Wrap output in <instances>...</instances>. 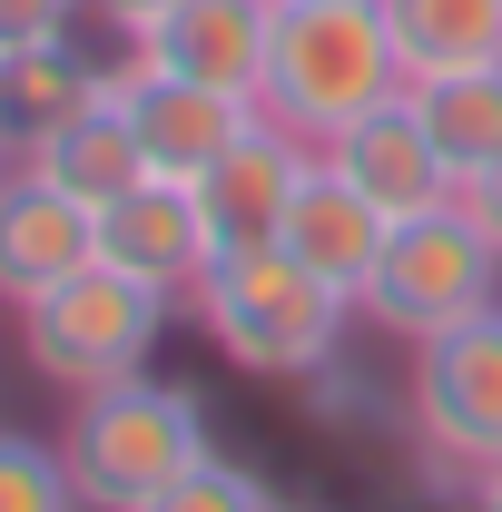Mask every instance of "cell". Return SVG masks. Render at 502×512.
<instances>
[{
  "instance_id": "18",
  "label": "cell",
  "mask_w": 502,
  "mask_h": 512,
  "mask_svg": "<svg viewBox=\"0 0 502 512\" xmlns=\"http://www.w3.org/2000/svg\"><path fill=\"white\" fill-rule=\"evenodd\" d=\"M0 512H89L79 483H69V463H60V444L0 434Z\"/></svg>"
},
{
  "instance_id": "23",
  "label": "cell",
  "mask_w": 502,
  "mask_h": 512,
  "mask_svg": "<svg viewBox=\"0 0 502 512\" xmlns=\"http://www.w3.org/2000/svg\"><path fill=\"white\" fill-rule=\"evenodd\" d=\"M473 512H502V463H493V473H473Z\"/></svg>"
},
{
  "instance_id": "1",
  "label": "cell",
  "mask_w": 502,
  "mask_h": 512,
  "mask_svg": "<svg viewBox=\"0 0 502 512\" xmlns=\"http://www.w3.org/2000/svg\"><path fill=\"white\" fill-rule=\"evenodd\" d=\"M188 316L207 325V345L256 384H315L335 375L355 296H335L325 276H306L286 247H227L207 256V276L188 286Z\"/></svg>"
},
{
  "instance_id": "5",
  "label": "cell",
  "mask_w": 502,
  "mask_h": 512,
  "mask_svg": "<svg viewBox=\"0 0 502 512\" xmlns=\"http://www.w3.org/2000/svg\"><path fill=\"white\" fill-rule=\"evenodd\" d=\"M502 306V247L473 227V207L453 197L434 217H404L375 256V286L355 296V316H375L384 335L424 345V335H453V325L493 316Z\"/></svg>"
},
{
  "instance_id": "6",
  "label": "cell",
  "mask_w": 502,
  "mask_h": 512,
  "mask_svg": "<svg viewBox=\"0 0 502 512\" xmlns=\"http://www.w3.org/2000/svg\"><path fill=\"white\" fill-rule=\"evenodd\" d=\"M404 414H414V444L434 473H463V483L493 473L502 463V306L414 345Z\"/></svg>"
},
{
  "instance_id": "14",
  "label": "cell",
  "mask_w": 502,
  "mask_h": 512,
  "mask_svg": "<svg viewBox=\"0 0 502 512\" xmlns=\"http://www.w3.org/2000/svg\"><path fill=\"white\" fill-rule=\"evenodd\" d=\"M89 109H109V69L79 60L69 40L0 60V158H10V168H20L30 148H50L69 119H89Z\"/></svg>"
},
{
  "instance_id": "8",
  "label": "cell",
  "mask_w": 502,
  "mask_h": 512,
  "mask_svg": "<svg viewBox=\"0 0 502 512\" xmlns=\"http://www.w3.org/2000/svg\"><path fill=\"white\" fill-rule=\"evenodd\" d=\"M315 138H296V128H276L266 109H256L247 128H237V148L197 178V207H207V237H217V256L227 247H276L286 237V207H296V188L315 178Z\"/></svg>"
},
{
  "instance_id": "3",
  "label": "cell",
  "mask_w": 502,
  "mask_h": 512,
  "mask_svg": "<svg viewBox=\"0 0 502 512\" xmlns=\"http://www.w3.org/2000/svg\"><path fill=\"white\" fill-rule=\"evenodd\" d=\"M207 404L197 384H168V375H119V384H89L60 424V463L79 483L89 512H138L158 503L178 473L207 463Z\"/></svg>"
},
{
  "instance_id": "17",
  "label": "cell",
  "mask_w": 502,
  "mask_h": 512,
  "mask_svg": "<svg viewBox=\"0 0 502 512\" xmlns=\"http://www.w3.org/2000/svg\"><path fill=\"white\" fill-rule=\"evenodd\" d=\"M384 30L414 79L502 60V0H384Z\"/></svg>"
},
{
  "instance_id": "13",
  "label": "cell",
  "mask_w": 502,
  "mask_h": 512,
  "mask_svg": "<svg viewBox=\"0 0 502 512\" xmlns=\"http://www.w3.org/2000/svg\"><path fill=\"white\" fill-rule=\"evenodd\" d=\"M384 237H394V217H384L375 197H355L335 168H325V158H315V178L296 188V207H286V237H276V247L296 256L306 276H325L335 296H365V286H375Z\"/></svg>"
},
{
  "instance_id": "15",
  "label": "cell",
  "mask_w": 502,
  "mask_h": 512,
  "mask_svg": "<svg viewBox=\"0 0 502 512\" xmlns=\"http://www.w3.org/2000/svg\"><path fill=\"white\" fill-rule=\"evenodd\" d=\"M20 168H40V178H50L69 207H89V217L148 178V158H138V138H128L119 109H89V119H69L60 138H50V148H30Z\"/></svg>"
},
{
  "instance_id": "22",
  "label": "cell",
  "mask_w": 502,
  "mask_h": 512,
  "mask_svg": "<svg viewBox=\"0 0 502 512\" xmlns=\"http://www.w3.org/2000/svg\"><path fill=\"white\" fill-rule=\"evenodd\" d=\"M89 10H99V20L119 30V40H148V30H158V20H168L178 0H89Z\"/></svg>"
},
{
  "instance_id": "19",
  "label": "cell",
  "mask_w": 502,
  "mask_h": 512,
  "mask_svg": "<svg viewBox=\"0 0 502 512\" xmlns=\"http://www.w3.org/2000/svg\"><path fill=\"white\" fill-rule=\"evenodd\" d=\"M138 512H286L276 493H266V473H247V463H227V453H207L197 473H178L158 503H138Z\"/></svg>"
},
{
  "instance_id": "7",
  "label": "cell",
  "mask_w": 502,
  "mask_h": 512,
  "mask_svg": "<svg viewBox=\"0 0 502 512\" xmlns=\"http://www.w3.org/2000/svg\"><path fill=\"white\" fill-rule=\"evenodd\" d=\"M109 109L128 119L148 178H178V188H197V178L237 148V128L256 119V99L197 89V79H178V69H158L138 40H128V60H109Z\"/></svg>"
},
{
  "instance_id": "2",
  "label": "cell",
  "mask_w": 502,
  "mask_h": 512,
  "mask_svg": "<svg viewBox=\"0 0 502 512\" xmlns=\"http://www.w3.org/2000/svg\"><path fill=\"white\" fill-rule=\"evenodd\" d=\"M404 89H414V69L384 30V0H276V50H266V89H256V109L276 128L325 148L335 128H355Z\"/></svg>"
},
{
  "instance_id": "24",
  "label": "cell",
  "mask_w": 502,
  "mask_h": 512,
  "mask_svg": "<svg viewBox=\"0 0 502 512\" xmlns=\"http://www.w3.org/2000/svg\"><path fill=\"white\" fill-rule=\"evenodd\" d=\"M0 168H10V158H0Z\"/></svg>"
},
{
  "instance_id": "20",
  "label": "cell",
  "mask_w": 502,
  "mask_h": 512,
  "mask_svg": "<svg viewBox=\"0 0 502 512\" xmlns=\"http://www.w3.org/2000/svg\"><path fill=\"white\" fill-rule=\"evenodd\" d=\"M79 10H89V0H0V60L69 40V30H79Z\"/></svg>"
},
{
  "instance_id": "11",
  "label": "cell",
  "mask_w": 502,
  "mask_h": 512,
  "mask_svg": "<svg viewBox=\"0 0 502 512\" xmlns=\"http://www.w3.org/2000/svg\"><path fill=\"white\" fill-rule=\"evenodd\" d=\"M89 256H99V217L89 207H69L40 168H0V306L50 296Z\"/></svg>"
},
{
  "instance_id": "4",
  "label": "cell",
  "mask_w": 502,
  "mask_h": 512,
  "mask_svg": "<svg viewBox=\"0 0 502 512\" xmlns=\"http://www.w3.org/2000/svg\"><path fill=\"white\" fill-rule=\"evenodd\" d=\"M168 306L178 296H158V286H138V276H119V266L89 256L79 276H60L50 296L20 306V355L40 365V384H60V394L148 375V355L168 335Z\"/></svg>"
},
{
  "instance_id": "21",
  "label": "cell",
  "mask_w": 502,
  "mask_h": 512,
  "mask_svg": "<svg viewBox=\"0 0 502 512\" xmlns=\"http://www.w3.org/2000/svg\"><path fill=\"white\" fill-rule=\"evenodd\" d=\"M463 207H473V227H483V237L502 247V158H493V168H473V178H463Z\"/></svg>"
},
{
  "instance_id": "10",
  "label": "cell",
  "mask_w": 502,
  "mask_h": 512,
  "mask_svg": "<svg viewBox=\"0 0 502 512\" xmlns=\"http://www.w3.org/2000/svg\"><path fill=\"white\" fill-rule=\"evenodd\" d=\"M207 256H217L207 207H197V188H178V178H138L128 197L99 207V266H119V276L158 286V296H188L197 276H207Z\"/></svg>"
},
{
  "instance_id": "16",
  "label": "cell",
  "mask_w": 502,
  "mask_h": 512,
  "mask_svg": "<svg viewBox=\"0 0 502 512\" xmlns=\"http://www.w3.org/2000/svg\"><path fill=\"white\" fill-rule=\"evenodd\" d=\"M404 99H414V119L434 128V148L453 158V178H473V168H493V158H502V60L434 69V79H414Z\"/></svg>"
},
{
  "instance_id": "9",
  "label": "cell",
  "mask_w": 502,
  "mask_h": 512,
  "mask_svg": "<svg viewBox=\"0 0 502 512\" xmlns=\"http://www.w3.org/2000/svg\"><path fill=\"white\" fill-rule=\"evenodd\" d=\"M325 168H335L355 197H375L394 227H404V217H434V207L463 197L453 158L434 148V128L414 119V99H384V109H365L355 128H335V138H325Z\"/></svg>"
},
{
  "instance_id": "12",
  "label": "cell",
  "mask_w": 502,
  "mask_h": 512,
  "mask_svg": "<svg viewBox=\"0 0 502 512\" xmlns=\"http://www.w3.org/2000/svg\"><path fill=\"white\" fill-rule=\"evenodd\" d=\"M138 50L158 69H178V79H197V89L256 99L266 89V50H276V0H178Z\"/></svg>"
}]
</instances>
